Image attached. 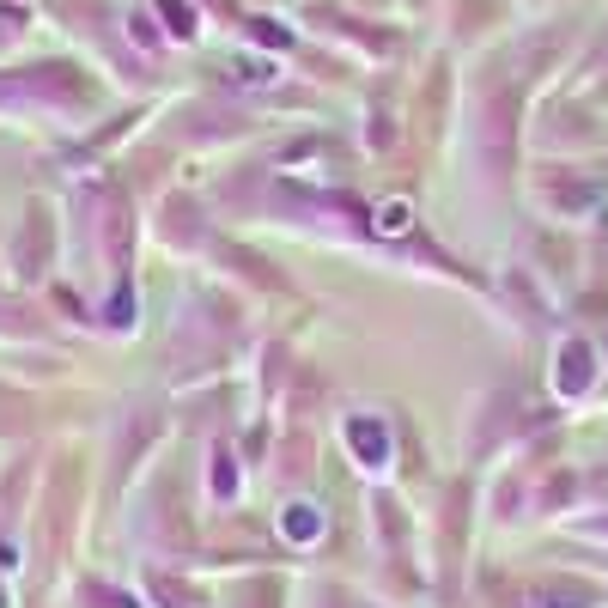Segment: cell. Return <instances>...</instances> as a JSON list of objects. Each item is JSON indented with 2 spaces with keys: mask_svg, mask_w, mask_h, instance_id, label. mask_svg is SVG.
I'll return each instance as SVG.
<instances>
[{
  "mask_svg": "<svg viewBox=\"0 0 608 608\" xmlns=\"http://www.w3.org/2000/svg\"><path fill=\"white\" fill-rule=\"evenodd\" d=\"M377 225H384V232H408V207H402V201H390Z\"/></svg>",
  "mask_w": 608,
  "mask_h": 608,
  "instance_id": "cell-1",
  "label": "cell"
},
{
  "mask_svg": "<svg viewBox=\"0 0 608 608\" xmlns=\"http://www.w3.org/2000/svg\"><path fill=\"white\" fill-rule=\"evenodd\" d=\"M165 19H171V31H177V37H195V19H189V7H165Z\"/></svg>",
  "mask_w": 608,
  "mask_h": 608,
  "instance_id": "cell-2",
  "label": "cell"
}]
</instances>
